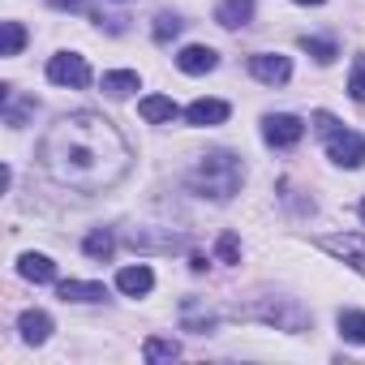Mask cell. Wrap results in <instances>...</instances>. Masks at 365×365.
Wrapping results in <instances>:
<instances>
[{
	"mask_svg": "<svg viewBox=\"0 0 365 365\" xmlns=\"http://www.w3.org/2000/svg\"><path fill=\"white\" fill-rule=\"evenodd\" d=\"M39 155L61 185H73V190H103L129 163L120 133L112 129V120L95 112H73L61 125H52Z\"/></svg>",
	"mask_w": 365,
	"mask_h": 365,
	"instance_id": "6da1fadb",
	"label": "cell"
},
{
	"mask_svg": "<svg viewBox=\"0 0 365 365\" xmlns=\"http://www.w3.org/2000/svg\"><path fill=\"white\" fill-rule=\"evenodd\" d=\"M241 176H245V168H241V159H237L232 150H211V155L198 159V168H194V176H190V185H194L202 198L228 202V198L241 190Z\"/></svg>",
	"mask_w": 365,
	"mask_h": 365,
	"instance_id": "7a4b0ae2",
	"label": "cell"
},
{
	"mask_svg": "<svg viewBox=\"0 0 365 365\" xmlns=\"http://www.w3.org/2000/svg\"><path fill=\"white\" fill-rule=\"evenodd\" d=\"M48 82H56V86H86V82H91L86 56H78V52L52 56V61H48Z\"/></svg>",
	"mask_w": 365,
	"mask_h": 365,
	"instance_id": "3957f363",
	"label": "cell"
},
{
	"mask_svg": "<svg viewBox=\"0 0 365 365\" xmlns=\"http://www.w3.org/2000/svg\"><path fill=\"white\" fill-rule=\"evenodd\" d=\"M327 155L339 168H361L365 163V138L348 133V129H335V133H327Z\"/></svg>",
	"mask_w": 365,
	"mask_h": 365,
	"instance_id": "277c9868",
	"label": "cell"
},
{
	"mask_svg": "<svg viewBox=\"0 0 365 365\" xmlns=\"http://www.w3.org/2000/svg\"><path fill=\"white\" fill-rule=\"evenodd\" d=\"M250 73L267 86H284L292 78V61L279 56V52H258V56H250Z\"/></svg>",
	"mask_w": 365,
	"mask_h": 365,
	"instance_id": "5b68a950",
	"label": "cell"
},
{
	"mask_svg": "<svg viewBox=\"0 0 365 365\" xmlns=\"http://www.w3.org/2000/svg\"><path fill=\"white\" fill-rule=\"evenodd\" d=\"M262 138H267L271 146H297V142L305 138V125H301V116L279 112V116H267V120H262Z\"/></svg>",
	"mask_w": 365,
	"mask_h": 365,
	"instance_id": "8992f818",
	"label": "cell"
},
{
	"mask_svg": "<svg viewBox=\"0 0 365 365\" xmlns=\"http://www.w3.org/2000/svg\"><path fill=\"white\" fill-rule=\"evenodd\" d=\"M322 250L339 254L352 271H361V275H365V237H361V232H348V237H327V241H322Z\"/></svg>",
	"mask_w": 365,
	"mask_h": 365,
	"instance_id": "52a82bcc",
	"label": "cell"
},
{
	"mask_svg": "<svg viewBox=\"0 0 365 365\" xmlns=\"http://www.w3.org/2000/svg\"><path fill=\"white\" fill-rule=\"evenodd\" d=\"M116 288H120L125 297H146V292L155 288V271L142 267V262H138V267H120V271H116Z\"/></svg>",
	"mask_w": 365,
	"mask_h": 365,
	"instance_id": "ba28073f",
	"label": "cell"
},
{
	"mask_svg": "<svg viewBox=\"0 0 365 365\" xmlns=\"http://www.w3.org/2000/svg\"><path fill=\"white\" fill-rule=\"evenodd\" d=\"M228 112H232V108H228L224 99H194V103L185 108V120H190V125H224Z\"/></svg>",
	"mask_w": 365,
	"mask_h": 365,
	"instance_id": "9c48e42d",
	"label": "cell"
},
{
	"mask_svg": "<svg viewBox=\"0 0 365 365\" xmlns=\"http://www.w3.org/2000/svg\"><path fill=\"white\" fill-rule=\"evenodd\" d=\"M18 275L31 279V284H52L56 279V262L48 254H22L18 258Z\"/></svg>",
	"mask_w": 365,
	"mask_h": 365,
	"instance_id": "30bf717a",
	"label": "cell"
},
{
	"mask_svg": "<svg viewBox=\"0 0 365 365\" xmlns=\"http://www.w3.org/2000/svg\"><path fill=\"white\" fill-rule=\"evenodd\" d=\"M215 65H220V56H215L211 48H202V43H194V48H185V52L176 56V69H180V73H194V78H198V73H211Z\"/></svg>",
	"mask_w": 365,
	"mask_h": 365,
	"instance_id": "8fae6325",
	"label": "cell"
},
{
	"mask_svg": "<svg viewBox=\"0 0 365 365\" xmlns=\"http://www.w3.org/2000/svg\"><path fill=\"white\" fill-rule=\"evenodd\" d=\"M176 103L168 99V95H146L142 103H138V116L142 120H150V125H163V120H176Z\"/></svg>",
	"mask_w": 365,
	"mask_h": 365,
	"instance_id": "7c38bea8",
	"label": "cell"
},
{
	"mask_svg": "<svg viewBox=\"0 0 365 365\" xmlns=\"http://www.w3.org/2000/svg\"><path fill=\"white\" fill-rule=\"evenodd\" d=\"M18 331H22L26 344H43V339L52 335V318H48L43 309H26V314L18 318Z\"/></svg>",
	"mask_w": 365,
	"mask_h": 365,
	"instance_id": "4fadbf2b",
	"label": "cell"
},
{
	"mask_svg": "<svg viewBox=\"0 0 365 365\" xmlns=\"http://www.w3.org/2000/svg\"><path fill=\"white\" fill-rule=\"evenodd\" d=\"M250 18H254V0H224V5L215 9V22H220V26H228V31L245 26Z\"/></svg>",
	"mask_w": 365,
	"mask_h": 365,
	"instance_id": "5bb4252c",
	"label": "cell"
},
{
	"mask_svg": "<svg viewBox=\"0 0 365 365\" xmlns=\"http://www.w3.org/2000/svg\"><path fill=\"white\" fill-rule=\"evenodd\" d=\"M103 284H86V279H65L61 284V301H78V305H91V301H103Z\"/></svg>",
	"mask_w": 365,
	"mask_h": 365,
	"instance_id": "9a60e30c",
	"label": "cell"
},
{
	"mask_svg": "<svg viewBox=\"0 0 365 365\" xmlns=\"http://www.w3.org/2000/svg\"><path fill=\"white\" fill-rule=\"evenodd\" d=\"M142 356L155 365V361H176L180 356V344L176 339H163V335H150L146 344H142Z\"/></svg>",
	"mask_w": 365,
	"mask_h": 365,
	"instance_id": "2e32d148",
	"label": "cell"
},
{
	"mask_svg": "<svg viewBox=\"0 0 365 365\" xmlns=\"http://www.w3.org/2000/svg\"><path fill=\"white\" fill-rule=\"evenodd\" d=\"M103 91H108L112 99H125L129 91H138V73H129V69H116V73H103Z\"/></svg>",
	"mask_w": 365,
	"mask_h": 365,
	"instance_id": "e0dca14e",
	"label": "cell"
},
{
	"mask_svg": "<svg viewBox=\"0 0 365 365\" xmlns=\"http://www.w3.org/2000/svg\"><path fill=\"white\" fill-rule=\"evenodd\" d=\"M339 335L348 344H365V314L361 309H344L339 314Z\"/></svg>",
	"mask_w": 365,
	"mask_h": 365,
	"instance_id": "ac0fdd59",
	"label": "cell"
},
{
	"mask_svg": "<svg viewBox=\"0 0 365 365\" xmlns=\"http://www.w3.org/2000/svg\"><path fill=\"white\" fill-rule=\"evenodd\" d=\"M82 250H86V258H112V250H116V241H112V232H103V228H95L86 241H82Z\"/></svg>",
	"mask_w": 365,
	"mask_h": 365,
	"instance_id": "d6986e66",
	"label": "cell"
},
{
	"mask_svg": "<svg viewBox=\"0 0 365 365\" xmlns=\"http://www.w3.org/2000/svg\"><path fill=\"white\" fill-rule=\"evenodd\" d=\"M26 48V31L22 22H5V56H18Z\"/></svg>",
	"mask_w": 365,
	"mask_h": 365,
	"instance_id": "ffe728a7",
	"label": "cell"
},
{
	"mask_svg": "<svg viewBox=\"0 0 365 365\" xmlns=\"http://www.w3.org/2000/svg\"><path fill=\"white\" fill-rule=\"evenodd\" d=\"M301 48H305L314 61H322V65H331V61H335V43H327V39H309V35H305V39H301Z\"/></svg>",
	"mask_w": 365,
	"mask_h": 365,
	"instance_id": "44dd1931",
	"label": "cell"
},
{
	"mask_svg": "<svg viewBox=\"0 0 365 365\" xmlns=\"http://www.w3.org/2000/svg\"><path fill=\"white\" fill-rule=\"evenodd\" d=\"M215 254H220V262H241V241H237V232H224L220 237V245H215Z\"/></svg>",
	"mask_w": 365,
	"mask_h": 365,
	"instance_id": "7402d4cb",
	"label": "cell"
},
{
	"mask_svg": "<svg viewBox=\"0 0 365 365\" xmlns=\"http://www.w3.org/2000/svg\"><path fill=\"white\" fill-rule=\"evenodd\" d=\"M348 95H352L356 103H365V56H356V61H352V78H348Z\"/></svg>",
	"mask_w": 365,
	"mask_h": 365,
	"instance_id": "603a6c76",
	"label": "cell"
},
{
	"mask_svg": "<svg viewBox=\"0 0 365 365\" xmlns=\"http://www.w3.org/2000/svg\"><path fill=\"white\" fill-rule=\"evenodd\" d=\"M176 31H180V18H172V14H159V18H155V39H159V43H168Z\"/></svg>",
	"mask_w": 365,
	"mask_h": 365,
	"instance_id": "cb8c5ba5",
	"label": "cell"
},
{
	"mask_svg": "<svg viewBox=\"0 0 365 365\" xmlns=\"http://www.w3.org/2000/svg\"><path fill=\"white\" fill-rule=\"evenodd\" d=\"M56 9H82V0H52Z\"/></svg>",
	"mask_w": 365,
	"mask_h": 365,
	"instance_id": "d4e9b609",
	"label": "cell"
},
{
	"mask_svg": "<svg viewBox=\"0 0 365 365\" xmlns=\"http://www.w3.org/2000/svg\"><path fill=\"white\" fill-rule=\"evenodd\" d=\"M292 5H322V0H292Z\"/></svg>",
	"mask_w": 365,
	"mask_h": 365,
	"instance_id": "484cf974",
	"label": "cell"
},
{
	"mask_svg": "<svg viewBox=\"0 0 365 365\" xmlns=\"http://www.w3.org/2000/svg\"><path fill=\"white\" fill-rule=\"evenodd\" d=\"M361 220H365V202H361Z\"/></svg>",
	"mask_w": 365,
	"mask_h": 365,
	"instance_id": "4316f807",
	"label": "cell"
}]
</instances>
